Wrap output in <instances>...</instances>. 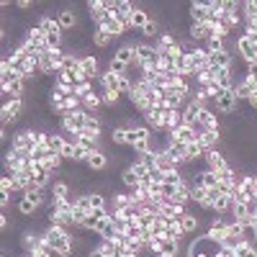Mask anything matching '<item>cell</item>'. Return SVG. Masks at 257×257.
Wrapping results in <instances>:
<instances>
[{
	"mask_svg": "<svg viewBox=\"0 0 257 257\" xmlns=\"http://www.w3.org/2000/svg\"><path fill=\"white\" fill-rule=\"evenodd\" d=\"M44 239H47V247L59 255V257H70L72 255V237L67 234V226H49L44 232Z\"/></svg>",
	"mask_w": 257,
	"mask_h": 257,
	"instance_id": "6da1fadb",
	"label": "cell"
},
{
	"mask_svg": "<svg viewBox=\"0 0 257 257\" xmlns=\"http://www.w3.org/2000/svg\"><path fill=\"white\" fill-rule=\"evenodd\" d=\"M221 242H216V239H211V237H198L190 245V250H188V255L190 257H216L219 252H221Z\"/></svg>",
	"mask_w": 257,
	"mask_h": 257,
	"instance_id": "7a4b0ae2",
	"label": "cell"
},
{
	"mask_svg": "<svg viewBox=\"0 0 257 257\" xmlns=\"http://www.w3.org/2000/svg\"><path fill=\"white\" fill-rule=\"evenodd\" d=\"M62 129H65L67 134H80V131L85 129V108L65 116V118H62Z\"/></svg>",
	"mask_w": 257,
	"mask_h": 257,
	"instance_id": "3957f363",
	"label": "cell"
},
{
	"mask_svg": "<svg viewBox=\"0 0 257 257\" xmlns=\"http://www.w3.org/2000/svg\"><path fill=\"white\" fill-rule=\"evenodd\" d=\"M155 59H157V49L152 44H134V62L139 67L147 62H155Z\"/></svg>",
	"mask_w": 257,
	"mask_h": 257,
	"instance_id": "277c9868",
	"label": "cell"
},
{
	"mask_svg": "<svg viewBox=\"0 0 257 257\" xmlns=\"http://www.w3.org/2000/svg\"><path fill=\"white\" fill-rule=\"evenodd\" d=\"M21 111H23V100L21 98H10L8 103H3V124H13V121H18Z\"/></svg>",
	"mask_w": 257,
	"mask_h": 257,
	"instance_id": "5b68a950",
	"label": "cell"
},
{
	"mask_svg": "<svg viewBox=\"0 0 257 257\" xmlns=\"http://www.w3.org/2000/svg\"><path fill=\"white\" fill-rule=\"evenodd\" d=\"M203 160H206L211 172H224L226 168H229V162H226V157L219 152V149H208V152L203 155Z\"/></svg>",
	"mask_w": 257,
	"mask_h": 257,
	"instance_id": "8992f818",
	"label": "cell"
},
{
	"mask_svg": "<svg viewBox=\"0 0 257 257\" xmlns=\"http://www.w3.org/2000/svg\"><path fill=\"white\" fill-rule=\"evenodd\" d=\"M170 139H172V142H180V144H195V142L201 139V131H195V129H190V126L183 124L177 131L170 134Z\"/></svg>",
	"mask_w": 257,
	"mask_h": 257,
	"instance_id": "52a82bcc",
	"label": "cell"
},
{
	"mask_svg": "<svg viewBox=\"0 0 257 257\" xmlns=\"http://www.w3.org/2000/svg\"><path fill=\"white\" fill-rule=\"evenodd\" d=\"M237 95H234V87L232 90H224V93L216 98V111L219 113H234V108H237Z\"/></svg>",
	"mask_w": 257,
	"mask_h": 257,
	"instance_id": "ba28073f",
	"label": "cell"
},
{
	"mask_svg": "<svg viewBox=\"0 0 257 257\" xmlns=\"http://www.w3.org/2000/svg\"><path fill=\"white\" fill-rule=\"evenodd\" d=\"M237 49L242 52V59H245L247 65L257 62V47H255V44H252V41H250L245 34H242V36L237 39Z\"/></svg>",
	"mask_w": 257,
	"mask_h": 257,
	"instance_id": "9c48e42d",
	"label": "cell"
},
{
	"mask_svg": "<svg viewBox=\"0 0 257 257\" xmlns=\"http://www.w3.org/2000/svg\"><path fill=\"white\" fill-rule=\"evenodd\" d=\"M175 72L180 75V78H195V70H193V59H190V54L188 52H183V54H177L175 57Z\"/></svg>",
	"mask_w": 257,
	"mask_h": 257,
	"instance_id": "30bf717a",
	"label": "cell"
},
{
	"mask_svg": "<svg viewBox=\"0 0 257 257\" xmlns=\"http://www.w3.org/2000/svg\"><path fill=\"white\" fill-rule=\"evenodd\" d=\"M180 237H185L183 221H180L177 216H168L165 219V239H177L180 242Z\"/></svg>",
	"mask_w": 257,
	"mask_h": 257,
	"instance_id": "8fae6325",
	"label": "cell"
},
{
	"mask_svg": "<svg viewBox=\"0 0 257 257\" xmlns=\"http://www.w3.org/2000/svg\"><path fill=\"white\" fill-rule=\"evenodd\" d=\"M208 67H219V70H232V54L229 52H214L208 54Z\"/></svg>",
	"mask_w": 257,
	"mask_h": 257,
	"instance_id": "7c38bea8",
	"label": "cell"
},
{
	"mask_svg": "<svg viewBox=\"0 0 257 257\" xmlns=\"http://www.w3.org/2000/svg\"><path fill=\"white\" fill-rule=\"evenodd\" d=\"M211 36H214V26H211V23H190V39L208 41Z\"/></svg>",
	"mask_w": 257,
	"mask_h": 257,
	"instance_id": "4fadbf2b",
	"label": "cell"
},
{
	"mask_svg": "<svg viewBox=\"0 0 257 257\" xmlns=\"http://www.w3.org/2000/svg\"><path fill=\"white\" fill-rule=\"evenodd\" d=\"M98 28H100V31H105V34H111L113 39H118V36L126 34V26L121 23V21H116V18H105Z\"/></svg>",
	"mask_w": 257,
	"mask_h": 257,
	"instance_id": "5bb4252c",
	"label": "cell"
},
{
	"mask_svg": "<svg viewBox=\"0 0 257 257\" xmlns=\"http://www.w3.org/2000/svg\"><path fill=\"white\" fill-rule=\"evenodd\" d=\"M113 59L121 65H134V44H121V47L113 52Z\"/></svg>",
	"mask_w": 257,
	"mask_h": 257,
	"instance_id": "9a60e30c",
	"label": "cell"
},
{
	"mask_svg": "<svg viewBox=\"0 0 257 257\" xmlns=\"http://www.w3.org/2000/svg\"><path fill=\"white\" fill-rule=\"evenodd\" d=\"M121 80H124V75H116V72H103V87L108 90V93H121Z\"/></svg>",
	"mask_w": 257,
	"mask_h": 257,
	"instance_id": "2e32d148",
	"label": "cell"
},
{
	"mask_svg": "<svg viewBox=\"0 0 257 257\" xmlns=\"http://www.w3.org/2000/svg\"><path fill=\"white\" fill-rule=\"evenodd\" d=\"M226 226H229V224H226L224 219H214V221H211V229H208V234L206 237H211V239H216V242H221V245H224V237H226Z\"/></svg>",
	"mask_w": 257,
	"mask_h": 257,
	"instance_id": "e0dca14e",
	"label": "cell"
},
{
	"mask_svg": "<svg viewBox=\"0 0 257 257\" xmlns=\"http://www.w3.org/2000/svg\"><path fill=\"white\" fill-rule=\"evenodd\" d=\"M155 170H160V172H172V170H177V165H175V160L168 155V152H157V162H155Z\"/></svg>",
	"mask_w": 257,
	"mask_h": 257,
	"instance_id": "ac0fdd59",
	"label": "cell"
},
{
	"mask_svg": "<svg viewBox=\"0 0 257 257\" xmlns=\"http://www.w3.org/2000/svg\"><path fill=\"white\" fill-rule=\"evenodd\" d=\"M177 252H180V242H177V239H165V237H162V245H160L157 257H177Z\"/></svg>",
	"mask_w": 257,
	"mask_h": 257,
	"instance_id": "d6986e66",
	"label": "cell"
},
{
	"mask_svg": "<svg viewBox=\"0 0 257 257\" xmlns=\"http://www.w3.org/2000/svg\"><path fill=\"white\" fill-rule=\"evenodd\" d=\"M80 70L85 72V78H87V80H95L98 59H95V57H80Z\"/></svg>",
	"mask_w": 257,
	"mask_h": 257,
	"instance_id": "ffe728a7",
	"label": "cell"
},
{
	"mask_svg": "<svg viewBox=\"0 0 257 257\" xmlns=\"http://www.w3.org/2000/svg\"><path fill=\"white\" fill-rule=\"evenodd\" d=\"M219 139H221V134L219 131H201V139H198V144L206 149H216V144H219Z\"/></svg>",
	"mask_w": 257,
	"mask_h": 257,
	"instance_id": "44dd1931",
	"label": "cell"
},
{
	"mask_svg": "<svg viewBox=\"0 0 257 257\" xmlns=\"http://www.w3.org/2000/svg\"><path fill=\"white\" fill-rule=\"evenodd\" d=\"M206 155V149L195 142V144H185V165H190V162H198L201 157Z\"/></svg>",
	"mask_w": 257,
	"mask_h": 257,
	"instance_id": "7402d4cb",
	"label": "cell"
},
{
	"mask_svg": "<svg viewBox=\"0 0 257 257\" xmlns=\"http://www.w3.org/2000/svg\"><path fill=\"white\" fill-rule=\"evenodd\" d=\"M59 26H62V31H67V28H75L78 26V13L75 10H59Z\"/></svg>",
	"mask_w": 257,
	"mask_h": 257,
	"instance_id": "603a6c76",
	"label": "cell"
},
{
	"mask_svg": "<svg viewBox=\"0 0 257 257\" xmlns=\"http://www.w3.org/2000/svg\"><path fill=\"white\" fill-rule=\"evenodd\" d=\"M190 16H193V23H206L208 21L206 3H190Z\"/></svg>",
	"mask_w": 257,
	"mask_h": 257,
	"instance_id": "cb8c5ba5",
	"label": "cell"
},
{
	"mask_svg": "<svg viewBox=\"0 0 257 257\" xmlns=\"http://www.w3.org/2000/svg\"><path fill=\"white\" fill-rule=\"evenodd\" d=\"M65 144H67V139L62 137V134H47V147L52 149L54 155H62Z\"/></svg>",
	"mask_w": 257,
	"mask_h": 257,
	"instance_id": "d4e9b609",
	"label": "cell"
},
{
	"mask_svg": "<svg viewBox=\"0 0 257 257\" xmlns=\"http://www.w3.org/2000/svg\"><path fill=\"white\" fill-rule=\"evenodd\" d=\"M149 21H152V18H149V13H147V10L134 8V13H131V28H139V31H142V28H144Z\"/></svg>",
	"mask_w": 257,
	"mask_h": 257,
	"instance_id": "484cf974",
	"label": "cell"
},
{
	"mask_svg": "<svg viewBox=\"0 0 257 257\" xmlns=\"http://www.w3.org/2000/svg\"><path fill=\"white\" fill-rule=\"evenodd\" d=\"M87 168L90 170H105V165H108V157H105L103 152H100V149H98V152H93V155H90L87 157Z\"/></svg>",
	"mask_w": 257,
	"mask_h": 257,
	"instance_id": "4316f807",
	"label": "cell"
},
{
	"mask_svg": "<svg viewBox=\"0 0 257 257\" xmlns=\"http://www.w3.org/2000/svg\"><path fill=\"white\" fill-rule=\"evenodd\" d=\"M216 83H219L221 90H232V87H234L232 70H219V67H216Z\"/></svg>",
	"mask_w": 257,
	"mask_h": 257,
	"instance_id": "83f0119b",
	"label": "cell"
},
{
	"mask_svg": "<svg viewBox=\"0 0 257 257\" xmlns=\"http://www.w3.org/2000/svg\"><path fill=\"white\" fill-rule=\"evenodd\" d=\"M190 201L198 203V206H203V203L208 201V188H203V185H198V183H193V188H190Z\"/></svg>",
	"mask_w": 257,
	"mask_h": 257,
	"instance_id": "f1b7e54d",
	"label": "cell"
},
{
	"mask_svg": "<svg viewBox=\"0 0 257 257\" xmlns=\"http://www.w3.org/2000/svg\"><path fill=\"white\" fill-rule=\"evenodd\" d=\"M239 190L245 193V198H255V175H242V183H239Z\"/></svg>",
	"mask_w": 257,
	"mask_h": 257,
	"instance_id": "f546056e",
	"label": "cell"
},
{
	"mask_svg": "<svg viewBox=\"0 0 257 257\" xmlns=\"http://www.w3.org/2000/svg\"><path fill=\"white\" fill-rule=\"evenodd\" d=\"M144 118H147V126L162 129V118H165V111H157V108H152V111H147V113H144Z\"/></svg>",
	"mask_w": 257,
	"mask_h": 257,
	"instance_id": "4dcf8cb0",
	"label": "cell"
},
{
	"mask_svg": "<svg viewBox=\"0 0 257 257\" xmlns=\"http://www.w3.org/2000/svg\"><path fill=\"white\" fill-rule=\"evenodd\" d=\"M234 257H257V247L252 242H242L239 247H234Z\"/></svg>",
	"mask_w": 257,
	"mask_h": 257,
	"instance_id": "1f68e13d",
	"label": "cell"
},
{
	"mask_svg": "<svg viewBox=\"0 0 257 257\" xmlns=\"http://www.w3.org/2000/svg\"><path fill=\"white\" fill-rule=\"evenodd\" d=\"M111 41H113V36H111V34L100 31V28H95V31H93V44H95L98 49H105V47H108Z\"/></svg>",
	"mask_w": 257,
	"mask_h": 257,
	"instance_id": "d6a6232c",
	"label": "cell"
},
{
	"mask_svg": "<svg viewBox=\"0 0 257 257\" xmlns=\"http://www.w3.org/2000/svg\"><path fill=\"white\" fill-rule=\"evenodd\" d=\"M121 180H124V185H126V188H131V190H137V188H139V183H142V180H139L137 175H134V170H131V168H126L124 172H121Z\"/></svg>",
	"mask_w": 257,
	"mask_h": 257,
	"instance_id": "836d02e7",
	"label": "cell"
},
{
	"mask_svg": "<svg viewBox=\"0 0 257 257\" xmlns=\"http://www.w3.org/2000/svg\"><path fill=\"white\" fill-rule=\"evenodd\" d=\"M36 208H39V206H36L31 198H26V195L18 201V211H21V216H34V214H36Z\"/></svg>",
	"mask_w": 257,
	"mask_h": 257,
	"instance_id": "e575fe53",
	"label": "cell"
},
{
	"mask_svg": "<svg viewBox=\"0 0 257 257\" xmlns=\"http://www.w3.org/2000/svg\"><path fill=\"white\" fill-rule=\"evenodd\" d=\"M180 221H183V232H185V234H193L195 229H198V224H201L198 216H193V214H185Z\"/></svg>",
	"mask_w": 257,
	"mask_h": 257,
	"instance_id": "d590c367",
	"label": "cell"
},
{
	"mask_svg": "<svg viewBox=\"0 0 257 257\" xmlns=\"http://www.w3.org/2000/svg\"><path fill=\"white\" fill-rule=\"evenodd\" d=\"M255 93V90L245 83V80H242L239 85H234V95H237V100H250V95Z\"/></svg>",
	"mask_w": 257,
	"mask_h": 257,
	"instance_id": "8d00e7d4",
	"label": "cell"
},
{
	"mask_svg": "<svg viewBox=\"0 0 257 257\" xmlns=\"http://www.w3.org/2000/svg\"><path fill=\"white\" fill-rule=\"evenodd\" d=\"M100 103H103V98H100L98 93H90V95L83 100V108H85V111H90V113H95V108H98Z\"/></svg>",
	"mask_w": 257,
	"mask_h": 257,
	"instance_id": "74e56055",
	"label": "cell"
},
{
	"mask_svg": "<svg viewBox=\"0 0 257 257\" xmlns=\"http://www.w3.org/2000/svg\"><path fill=\"white\" fill-rule=\"evenodd\" d=\"M52 198H54V201L70 198V185H67V183H54V188H52Z\"/></svg>",
	"mask_w": 257,
	"mask_h": 257,
	"instance_id": "f35d334b",
	"label": "cell"
},
{
	"mask_svg": "<svg viewBox=\"0 0 257 257\" xmlns=\"http://www.w3.org/2000/svg\"><path fill=\"white\" fill-rule=\"evenodd\" d=\"M23 85H26V80H18V83L3 87V93H8L10 98H23Z\"/></svg>",
	"mask_w": 257,
	"mask_h": 257,
	"instance_id": "ab89813d",
	"label": "cell"
},
{
	"mask_svg": "<svg viewBox=\"0 0 257 257\" xmlns=\"http://www.w3.org/2000/svg\"><path fill=\"white\" fill-rule=\"evenodd\" d=\"M126 134H129L126 126H116V129H111V142H113V144H126Z\"/></svg>",
	"mask_w": 257,
	"mask_h": 257,
	"instance_id": "60d3db41",
	"label": "cell"
},
{
	"mask_svg": "<svg viewBox=\"0 0 257 257\" xmlns=\"http://www.w3.org/2000/svg\"><path fill=\"white\" fill-rule=\"evenodd\" d=\"M49 155H52V149H49L47 144H41V147H36L34 152H31V162H44Z\"/></svg>",
	"mask_w": 257,
	"mask_h": 257,
	"instance_id": "b9f144b4",
	"label": "cell"
},
{
	"mask_svg": "<svg viewBox=\"0 0 257 257\" xmlns=\"http://www.w3.org/2000/svg\"><path fill=\"white\" fill-rule=\"evenodd\" d=\"M41 165H44V168H47V170L52 172V170H57L59 165H62V155H54V152H52V155H49L47 160H44Z\"/></svg>",
	"mask_w": 257,
	"mask_h": 257,
	"instance_id": "7bdbcfd3",
	"label": "cell"
},
{
	"mask_svg": "<svg viewBox=\"0 0 257 257\" xmlns=\"http://www.w3.org/2000/svg\"><path fill=\"white\" fill-rule=\"evenodd\" d=\"M13 190H16V185H13V175H3V177H0V193L10 195Z\"/></svg>",
	"mask_w": 257,
	"mask_h": 257,
	"instance_id": "ee69618b",
	"label": "cell"
},
{
	"mask_svg": "<svg viewBox=\"0 0 257 257\" xmlns=\"http://www.w3.org/2000/svg\"><path fill=\"white\" fill-rule=\"evenodd\" d=\"M75 208L85 211V214H93V203H90V195H80V198L75 201Z\"/></svg>",
	"mask_w": 257,
	"mask_h": 257,
	"instance_id": "f6af8a7d",
	"label": "cell"
},
{
	"mask_svg": "<svg viewBox=\"0 0 257 257\" xmlns=\"http://www.w3.org/2000/svg\"><path fill=\"white\" fill-rule=\"evenodd\" d=\"M208 54H214V52H224V39H216V36H211L208 39V47H206Z\"/></svg>",
	"mask_w": 257,
	"mask_h": 257,
	"instance_id": "bcb514c9",
	"label": "cell"
},
{
	"mask_svg": "<svg viewBox=\"0 0 257 257\" xmlns=\"http://www.w3.org/2000/svg\"><path fill=\"white\" fill-rule=\"evenodd\" d=\"M90 195V203H93V208H105V195L103 193H87Z\"/></svg>",
	"mask_w": 257,
	"mask_h": 257,
	"instance_id": "7dc6e473",
	"label": "cell"
},
{
	"mask_svg": "<svg viewBox=\"0 0 257 257\" xmlns=\"http://www.w3.org/2000/svg\"><path fill=\"white\" fill-rule=\"evenodd\" d=\"M126 234H129V239H142L144 229H142L139 224H129V229H126Z\"/></svg>",
	"mask_w": 257,
	"mask_h": 257,
	"instance_id": "c3c4849f",
	"label": "cell"
},
{
	"mask_svg": "<svg viewBox=\"0 0 257 257\" xmlns=\"http://www.w3.org/2000/svg\"><path fill=\"white\" fill-rule=\"evenodd\" d=\"M142 34H144V36H149V39H152V36H160V31H157V23H155V21H149V23L142 28Z\"/></svg>",
	"mask_w": 257,
	"mask_h": 257,
	"instance_id": "681fc988",
	"label": "cell"
},
{
	"mask_svg": "<svg viewBox=\"0 0 257 257\" xmlns=\"http://www.w3.org/2000/svg\"><path fill=\"white\" fill-rule=\"evenodd\" d=\"M118 95H121V93H108V90H103V103H105V105H116V103H118Z\"/></svg>",
	"mask_w": 257,
	"mask_h": 257,
	"instance_id": "f907efd6",
	"label": "cell"
},
{
	"mask_svg": "<svg viewBox=\"0 0 257 257\" xmlns=\"http://www.w3.org/2000/svg\"><path fill=\"white\" fill-rule=\"evenodd\" d=\"M245 13H247V18L257 16V0H247V3H245Z\"/></svg>",
	"mask_w": 257,
	"mask_h": 257,
	"instance_id": "816d5d0a",
	"label": "cell"
},
{
	"mask_svg": "<svg viewBox=\"0 0 257 257\" xmlns=\"http://www.w3.org/2000/svg\"><path fill=\"white\" fill-rule=\"evenodd\" d=\"M108 70H111V72H116V75H124L129 67H126V65H121V62H116V59H111V67H108Z\"/></svg>",
	"mask_w": 257,
	"mask_h": 257,
	"instance_id": "f5cc1de1",
	"label": "cell"
},
{
	"mask_svg": "<svg viewBox=\"0 0 257 257\" xmlns=\"http://www.w3.org/2000/svg\"><path fill=\"white\" fill-rule=\"evenodd\" d=\"M95 226H98V219H95L93 214H90V216L85 219V224L80 226V229H93V232H95Z\"/></svg>",
	"mask_w": 257,
	"mask_h": 257,
	"instance_id": "db71d44e",
	"label": "cell"
},
{
	"mask_svg": "<svg viewBox=\"0 0 257 257\" xmlns=\"http://www.w3.org/2000/svg\"><path fill=\"white\" fill-rule=\"evenodd\" d=\"M21 10H28V8H31V0H18V3H16Z\"/></svg>",
	"mask_w": 257,
	"mask_h": 257,
	"instance_id": "11a10c76",
	"label": "cell"
},
{
	"mask_svg": "<svg viewBox=\"0 0 257 257\" xmlns=\"http://www.w3.org/2000/svg\"><path fill=\"white\" fill-rule=\"evenodd\" d=\"M52 255H54V252H52L49 247H47V250H41V252H34V257H52Z\"/></svg>",
	"mask_w": 257,
	"mask_h": 257,
	"instance_id": "9f6ffc18",
	"label": "cell"
},
{
	"mask_svg": "<svg viewBox=\"0 0 257 257\" xmlns=\"http://www.w3.org/2000/svg\"><path fill=\"white\" fill-rule=\"evenodd\" d=\"M247 103H250V105H252V108H257V90H255V93H252V95H250V100H247Z\"/></svg>",
	"mask_w": 257,
	"mask_h": 257,
	"instance_id": "6f0895ef",
	"label": "cell"
},
{
	"mask_svg": "<svg viewBox=\"0 0 257 257\" xmlns=\"http://www.w3.org/2000/svg\"><path fill=\"white\" fill-rule=\"evenodd\" d=\"M87 257H105V255H103V252L95 247V250H90V252H87Z\"/></svg>",
	"mask_w": 257,
	"mask_h": 257,
	"instance_id": "680465c9",
	"label": "cell"
},
{
	"mask_svg": "<svg viewBox=\"0 0 257 257\" xmlns=\"http://www.w3.org/2000/svg\"><path fill=\"white\" fill-rule=\"evenodd\" d=\"M245 36H247V39L255 44V47H257V34H252V31H245Z\"/></svg>",
	"mask_w": 257,
	"mask_h": 257,
	"instance_id": "91938a15",
	"label": "cell"
}]
</instances>
